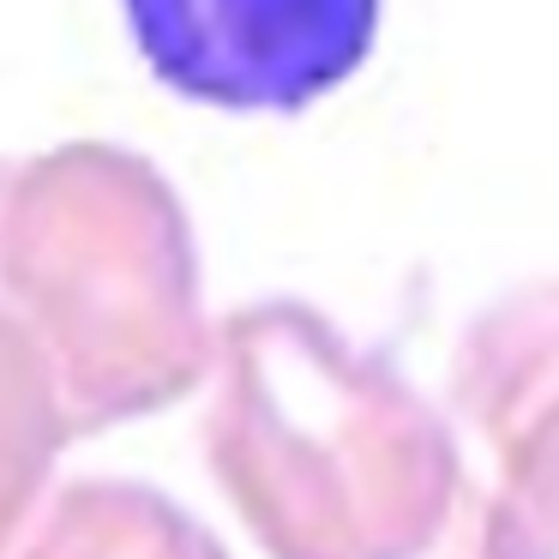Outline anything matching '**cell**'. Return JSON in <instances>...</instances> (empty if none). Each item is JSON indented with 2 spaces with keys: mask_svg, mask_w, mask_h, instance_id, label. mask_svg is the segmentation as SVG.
<instances>
[{
  "mask_svg": "<svg viewBox=\"0 0 559 559\" xmlns=\"http://www.w3.org/2000/svg\"><path fill=\"white\" fill-rule=\"evenodd\" d=\"M385 0H121L139 61L205 109L295 115L367 67Z\"/></svg>",
  "mask_w": 559,
  "mask_h": 559,
  "instance_id": "cell-1",
  "label": "cell"
}]
</instances>
